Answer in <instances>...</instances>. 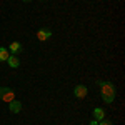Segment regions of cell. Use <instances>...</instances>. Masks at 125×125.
<instances>
[{"label":"cell","instance_id":"30bf717a","mask_svg":"<svg viewBox=\"0 0 125 125\" xmlns=\"http://www.w3.org/2000/svg\"><path fill=\"white\" fill-rule=\"evenodd\" d=\"M98 125H114V124H112L110 120H105V118H104V120H100V124H98Z\"/></svg>","mask_w":125,"mask_h":125},{"label":"cell","instance_id":"5b68a950","mask_svg":"<svg viewBox=\"0 0 125 125\" xmlns=\"http://www.w3.org/2000/svg\"><path fill=\"white\" fill-rule=\"evenodd\" d=\"M9 108L12 114H19L20 110H22V104L17 102V100H12V102H9Z\"/></svg>","mask_w":125,"mask_h":125},{"label":"cell","instance_id":"6da1fadb","mask_svg":"<svg viewBox=\"0 0 125 125\" xmlns=\"http://www.w3.org/2000/svg\"><path fill=\"white\" fill-rule=\"evenodd\" d=\"M100 92H102L105 104H112L115 100V87L110 82H100Z\"/></svg>","mask_w":125,"mask_h":125},{"label":"cell","instance_id":"7a4b0ae2","mask_svg":"<svg viewBox=\"0 0 125 125\" xmlns=\"http://www.w3.org/2000/svg\"><path fill=\"white\" fill-rule=\"evenodd\" d=\"M0 100H3L7 104L12 102V100H15V92L7 88V87H0Z\"/></svg>","mask_w":125,"mask_h":125},{"label":"cell","instance_id":"52a82bcc","mask_svg":"<svg viewBox=\"0 0 125 125\" xmlns=\"http://www.w3.org/2000/svg\"><path fill=\"white\" fill-rule=\"evenodd\" d=\"M7 62H9V65H10L12 68H17V67L20 65V60L15 57V55H10V57L7 58Z\"/></svg>","mask_w":125,"mask_h":125},{"label":"cell","instance_id":"7c38bea8","mask_svg":"<svg viewBox=\"0 0 125 125\" xmlns=\"http://www.w3.org/2000/svg\"><path fill=\"white\" fill-rule=\"evenodd\" d=\"M23 2H30V0H23Z\"/></svg>","mask_w":125,"mask_h":125},{"label":"cell","instance_id":"3957f363","mask_svg":"<svg viewBox=\"0 0 125 125\" xmlns=\"http://www.w3.org/2000/svg\"><path fill=\"white\" fill-rule=\"evenodd\" d=\"M52 37V32L48 29H40L39 32H37V39L40 40V42H45L47 39H50Z\"/></svg>","mask_w":125,"mask_h":125},{"label":"cell","instance_id":"ba28073f","mask_svg":"<svg viewBox=\"0 0 125 125\" xmlns=\"http://www.w3.org/2000/svg\"><path fill=\"white\" fill-rule=\"evenodd\" d=\"M9 48L5 47H0V62H7V58H9Z\"/></svg>","mask_w":125,"mask_h":125},{"label":"cell","instance_id":"9c48e42d","mask_svg":"<svg viewBox=\"0 0 125 125\" xmlns=\"http://www.w3.org/2000/svg\"><path fill=\"white\" fill-rule=\"evenodd\" d=\"M94 117H95V120H104L105 112H104L102 108H95V110H94Z\"/></svg>","mask_w":125,"mask_h":125},{"label":"cell","instance_id":"277c9868","mask_svg":"<svg viewBox=\"0 0 125 125\" xmlns=\"http://www.w3.org/2000/svg\"><path fill=\"white\" fill-rule=\"evenodd\" d=\"M73 95L77 97V98H83L87 95V87L85 85H77L75 90H73Z\"/></svg>","mask_w":125,"mask_h":125},{"label":"cell","instance_id":"8992f818","mask_svg":"<svg viewBox=\"0 0 125 125\" xmlns=\"http://www.w3.org/2000/svg\"><path fill=\"white\" fill-rule=\"evenodd\" d=\"M9 50L12 53H20V52H22V43H20V42H12Z\"/></svg>","mask_w":125,"mask_h":125},{"label":"cell","instance_id":"8fae6325","mask_svg":"<svg viewBox=\"0 0 125 125\" xmlns=\"http://www.w3.org/2000/svg\"><path fill=\"white\" fill-rule=\"evenodd\" d=\"M90 125H98V122H97V120H92V122H90Z\"/></svg>","mask_w":125,"mask_h":125},{"label":"cell","instance_id":"4fadbf2b","mask_svg":"<svg viewBox=\"0 0 125 125\" xmlns=\"http://www.w3.org/2000/svg\"><path fill=\"white\" fill-rule=\"evenodd\" d=\"M43 2H45V0H43Z\"/></svg>","mask_w":125,"mask_h":125}]
</instances>
